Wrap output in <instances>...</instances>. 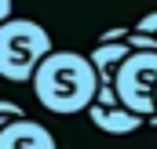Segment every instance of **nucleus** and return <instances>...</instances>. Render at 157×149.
Instances as JSON below:
<instances>
[{"mask_svg": "<svg viewBox=\"0 0 157 149\" xmlns=\"http://www.w3.org/2000/svg\"><path fill=\"white\" fill-rule=\"evenodd\" d=\"M33 95L48 113H59V116H73L84 113L95 98V87H99V73L91 66L88 55L77 51H48L40 58L37 73H33Z\"/></svg>", "mask_w": 157, "mask_h": 149, "instance_id": "nucleus-1", "label": "nucleus"}, {"mask_svg": "<svg viewBox=\"0 0 157 149\" xmlns=\"http://www.w3.org/2000/svg\"><path fill=\"white\" fill-rule=\"evenodd\" d=\"M51 51V33L33 18H4L0 22V76L11 84H29L40 58Z\"/></svg>", "mask_w": 157, "mask_h": 149, "instance_id": "nucleus-2", "label": "nucleus"}, {"mask_svg": "<svg viewBox=\"0 0 157 149\" xmlns=\"http://www.w3.org/2000/svg\"><path fill=\"white\" fill-rule=\"evenodd\" d=\"M154 87H157V51H128L113 73L117 98L139 116H154Z\"/></svg>", "mask_w": 157, "mask_h": 149, "instance_id": "nucleus-3", "label": "nucleus"}, {"mask_svg": "<svg viewBox=\"0 0 157 149\" xmlns=\"http://www.w3.org/2000/svg\"><path fill=\"white\" fill-rule=\"evenodd\" d=\"M84 113H88V120H91L102 135H132V131H139V127L146 124V116L132 113V109L117 98L113 84H99L91 106H88Z\"/></svg>", "mask_w": 157, "mask_h": 149, "instance_id": "nucleus-4", "label": "nucleus"}, {"mask_svg": "<svg viewBox=\"0 0 157 149\" xmlns=\"http://www.w3.org/2000/svg\"><path fill=\"white\" fill-rule=\"evenodd\" d=\"M0 149H59V142L44 124L29 116H15L0 127Z\"/></svg>", "mask_w": 157, "mask_h": 149, "instance_id": "nucleus-5", "label": "nucleus"}, {"mask_svg": "<svg viewBox=\"0 0 157 149\" xmlns=\"http://www.w3.org/2000/svg\"><path fill=\"white\" fill-rule=\"evenodd\" d=\"M128 51H132V47H128L124 40H99V44H95V51H91L88 58H91V66H95V73H99V84H113V73H117V66L124 62Z\"/></svg>", "mask_w": 157, "mask_h": 149, "instance_id": "nucleus-6", "label": "nucleus"}, {"mask_svg": "<svg viewBox=\"0 0 157 149\" xmlns=\"http://www.w3.org/2000/svg\"><path fill=\"white\" fill-rule=\"evenodd\" d=\"M0 116H26V109L11 98H0Z\"/></svg>", "mask_w": 157, "mask_h": 149, "instance_id": "nucleus-7", "label": "nucleus"}, {"mask_svg": "<svg viewBox=\"0 0 157 149\" xmlns=\"http://www.w3.org/2000/svg\"><path fill=\"white\" fill-rule=\"evenodd\" d=\"M135 29H143V33H154V37H157V11H150V15H143V18L135 22Z\"/></svg>", "mask_w": 157, "mask_h": 149, "instance_id": "nucleus-8", "label": "nucleus"}, {"mask_svg": "<svg viewBox=\"0 0 157 149\" xmlns=\"http://www.w3.org/2000/svg\"><path fill=\"white\" fill-rule=\"evenodd\" d=\"M124 37H128V29H124V26H113V29H106L99 40H124Z\"/></svg>", "mask_w": 157, "mask_h": 149, "instance_id": "nucleus-9", "label": "nucleus"}, {"mask_svg": "<svg viewBox=\"0 0 157 149\" xmlns=\"http://www.w3.org/2000/svg\"><path fill=\"white\" fill-rule=\"evenodd\" d=\"M15 15V0H0V22Z\"/></svg>", "mask_w": 157, "mask_h": 149, "instance_id": "nucleus-10", "label": "nucleus"}, {"mask_svg": "<svg viewBox=\"0 0 157 149\" xmlns=\"http://www.w3.org/2000/svg\"><path fill=\"white\" fill-rule=\"evenodd\" d=\"M7 120H15V116H0V127H4V124H7Z\"/></svg>", "mask_w": 157, "mask_h": 149, "instance_id": "nucleus-11", "label": "nucleus"}, {"mask_svg": "<svg viewBox=\"0 0 157 149\" xmlns=\"http://www.w3.org/2000/svg\"><path fill=\"white\" fill-rule=\"evenodd\" d=\"M154 109H157V87H154Z\"/></svg>", "mask_w": 157, "mask_h": 149, "instance_id": "nucleus-12", "label": "nucleus"}]
</instances>
